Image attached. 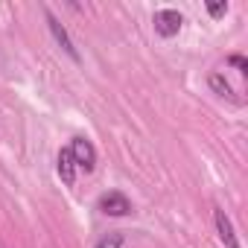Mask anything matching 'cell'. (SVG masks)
<instances>
[{
	"label": "cell",
	"mask_w": 248,
	"mask_h": 248,
	"mask_svg": "<svg viewBox=\"0 0 248 248\" xmlns=\"http://www.w3.org/2000/svg\"><path fill=\"white\" fill-rule=\"evenodd\" d=\"M216 231H219V236H222L225 248H239V239H236L233 225H231V219L225 216V210H216Z\"/></svg>",
	"instance_id": "4"
},
{
	"label": "cell",
	"mask_w": 248,
	"mask_h": 248,
	"mask_svg": "<svg viewBox=\"0 0 248 248\" xmlns=\"http://www.w3.org/2000/svg\"><path fill=\"white\" fill-rule=\"evenodd\" d=\"M207 9H210V15H213V18H219V15H225V9H228V6H225V3H210Z\"/></svg>",
	"instance_id": "9"
},
{
	"label": "cell",
	"mask_w": 248,
	"mask_h": 248,
	"mask_svg": "<svg viewBox=\"0 0 248 248\" xmlns=\"http://www.w3.org/2000/svg\"><path fill=\"white\" fill-rule=\"evenodd\" d=\"M178 30H181V15H178L175 9H161V12H155V32H158V35L172 38V35H178Z\"/></svg>",
	"instance_id": "2"
},
{
	"label": "cell",
	"mask_w": 248,
	"mask_h": 248,
	"mask_svg": "<svg viewBox=\"0 0 248 248\" xmlns=\"http://www.w3.org/2000/svg\"><path fill=\"white\" fill-rule=\"evenodd\" d=\"M70 155H73L76 170L93 172V167H96V152H93V146H91L85 138H76V140L70 143Z\"/></svg>",
	"instance_id": "1"
},
{
	"label": "cell",
	"mask_w": 248,
	"mask_h": 248,
	"mask_svg": "<svg viewBox=\"0 0 248 248\" xmlns=\"http://www.w3.org/2000/svg\"><path fill=\"white\" fill-rule=\"evenodd\" d=\"M231 64H236V67H242V70H245V59H242V56H233V59H231Z\"/></svg>",
	"instance_id": "10"
},
{
	"label": "cell",
	"mask_w": 248,
	"mask_h": 248,
	"mask_svg": "<svg viewBox=\"0 0 248 248\" xmlns=\"http://www.w3.org/2000/svg\"><path fill=\"white\" fill-rule=\"evenodd\" d=\"M120 245H123V236L120 233H108V236H102L96 242V248H120Z\"/></svg>",
	"instance_id": "8"
},
{
	"label": "cell",
	"mask_w": 248,
	"mask_h": 248,
	"mask_svg": "<svg viewBox=\"0 0 248 248\" xmlns=\"http://www.w3.org/2000/svg\"><path fill=\"white\" fill-rule=\"evenodd\" d=\"M210 88H213L216 93H222V96L233 99V91H231V85L225 82V76H222V73H213V76H210Z\"/></svg>",
	"instance_id": "7"
},
{
	"label": "cell",
	"mask_w": 248,
	"mask_h": 248,
	"mask_svg": "<svg viewBox=\"0 0 248 248\" xmlns=\"http://www.w3.org/2000/svg\"><path fill=\"white\" fill-rule=\"evenodd\" d=\"M47 21H50V30H53V35H56V41H59V44H62V47H64V50H67V53H70V56L76 59V50H73V44H70V38H67V32L62 30V24H59V21H56L53 15H50Z\"/></svg>",
	"instance_id": "6"
},
{
	"label": "cell",
	"mask_w": 248,
	"mask_h": 248,
	"mask_svg": "<svg viewBox=\"0 0 248 248\" xmlns=\"http://www.w3.org/2000/svg\"><path fill=\"white\" fill-rule=\"evenodd\" d=\"M99 210L108 213V216H126V213L132 210V204H129V199L123 196V193L111 190V193H105V196L99 199Z\"/></svg>",
	"instance_id": "3"
},
{
	"label": "cell",
	"mask_w": 248,
	"mask_h": 248,
	"mask_svg": "<svg viewBox=\"0 0 248 248\" xmlns=\"http://www.w3.org/2000/svg\"><path fill=\"white\" fill-rule=\"evenodd\" d=\"M59 175L64 184H73L76 181V164H73V155H70V146L59 152Z\"/></svg>",
	"instance_id": "5"
}]
</instances>
